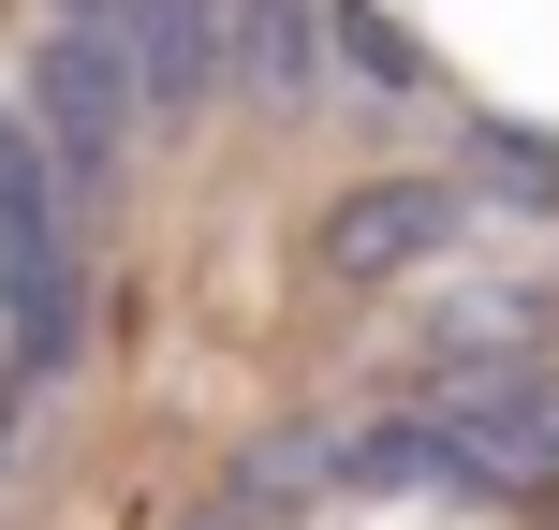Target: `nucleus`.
<instances>
[{
  "label": "nucleus",
  "instance_id": "f257e3e1",
  "mask_svg": "<svg viewBox=\"0 0 559 530\" xmlns=\"http://www.w3.org/2000/svg\"><path fill=\"white\" fill-rule=\"evenodd\" d=\"M442 236H472V192L413 177V192H368V207H338V236H324V251L354 266V280H383L397 251H442Z\"/></svg>",
  "mask_w": 559,
  "mask_h": 530
}]
</instances>
